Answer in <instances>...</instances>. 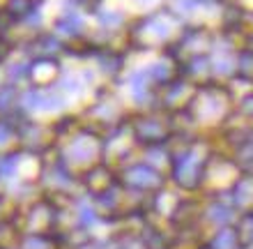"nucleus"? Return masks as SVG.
I'll use <instances>...</instances> for the list:
<instances>
[{"instance_id": "nucleus-1", "label": "nucleus", "mask_w": 253, "mask_h": 249, "mask_svg": "<svg viewBox=\"0 0 253 249\" xmlns=\"http://www.w3.org/2000/svg\"><path fill=\"white\" fill-rule=\"evenodd\" d=\"M58 152L74 171H83V168L92 166V164L104 159V146H101V134L90 125H81L67 141L58 146Z\"/></svg>"}, {"instance_id": "nucleus-2", "label": "nucleus", "mask_w": 253, "mask_h": 249, "mask_svg": "<svg viewBox=\"0 0 253 249\" xmlns=\"http://www.w3.org/2000/svg\"><path fill=\"white\" fill-rule=\"evenodd\" d=\"M67 97L58 86H48V88H26L21 93V100H19V106L23 113L33 115V113H67Z\"/></svg>"}, {"instance_id": "nucleus-3", "label": "nucleus", "mask_w": 253, "mask_h": 249, "mask_svg": "<svg viewBox=\"0 0 253 249\" xmlns=\"http://www.w3.org/2000/svg\"><path fill=\"white\" fill-rule=\"evenodd\" d=\"M129 129L138 150L166 143L168 139V125L154 111H129Z\"/></svg>"}, {"instance_id": "nucleus-4", "label": "nucleus", "mask_w": 253, "mask_h": 249, "mask_svg": "<svg viewBox=\"0 0 253 249\" xmlns=\"http://www.w3.org/2000/svg\"><path fill=\"white\" fill-rule=\"evenodd\" d=\"M118 180L125 192H152L161 185V173L143 159H131L118 168Z\"/></svg>"}, {"instance_id": "nucleus-5", "label": "nucleus", "mask_w": 253, "mask_h": 249, "mask_svg": "<svg viewBox=\"0 0 253 249\" xmlns=\"http://www.w3.org/2000/svg\"><path fill=\"white\" fill-rule=\"evenodd\" d=\"M97 76H101L106 83H118L126 74V51L118 47H97L92 60Z\"/></svg>"}, {"instance_id": "nucleus-6", "label": "nucleus", "mask_w": 253, "mask_h": 249, "mask_svg": "<svg viewBox=\"0 0 253 249\" xmlns=\"http://www.w3.org/2000/svg\"><path fill=\"white\" fill-rule=\"evenodd\" d=\"M79 182H81V189L87 196H94V194H99V192H104V189L113 187L115 182H118V168L101 159V162L92 164V166L83 168L79 173Z\"/></svg>"}, {"instance_id": "nucleus-7", "label": "nucleus", "mask_w": 253, "mask_h": 249, "mask_svg": "<svg viewBox=\"0 0 253 249\" xmlns=\"http://www.w3.org/2000/svg\"><path fill=\"white\" fill-rule=\"evenodd\" d=\"M62 65L58 58H33L30 60V76L28 81L35 88H48L55 86L58 79L62 76Z\"/></svg>"}, {"instance_id": "nucleus-8", "label": "nucleus", "mask_w": 253, "mask_h": 249, "mask_svg": "<svg viewBox=\"0 0 253 249\" xmlns=\"http://www.w3.org/2000/svg\"><path fill=\"white\" fill-rule=\"evenodd\" d=\"M122 86H125L126 95H129V100L136 104V106H143L147 101L152 100V95L157 88L152 86V81L147 79L145 69H131V72H126L122 76Z\"/></svg>"}, {"instance_id": "nucleus-9", "label": "nucleus", "mask_w": 253, "mask_h": 249, "mask_svg": "<svg viewBox=\"0 0 253 249\" xmlns=\"http://www.w3.org/2000/svg\"><path fill=\"white\" fill-rule=\"evenodd\" d=\"M53 33L65 42L79 40L85 35V16L79 12V7H65V12L53 21Z\"/></svg>"}, {"instance_id": "nucleus-10", "label": "nucleus", "mask_w": 253, "mask_h": 249, "mask_svg": "<svg viewBox=\"0 0 253 249\" xmlns=\"http://www.w3.org/2000/svg\"><path fill=\"white\" fill-rule=\"evenodd\" d=\"M200 168H203V162H198L191 152H187L173 162V178L184 187H191L200 178Z\"/></svg>"}, {"instance_id": "nucleus-11", "label": "nucleus", "mask_w": 253, "mask_h": 249, "mask_svg": "<svg viewBox=\"0 0 253 249\" xmlns=\"http://www.w3.org/2000/svg\"><path fill=\"white\" fill-rule=\"evenodd\" d=\"M19 100H21L19 86H12V83L0 86V118H9L16 111H21Z\"/></svg>"}, {"instance_id": "nucleus-12", "label": "nucleus", "mask_w": 253, "mask_h": 249, "mask_svg": "<svg viewBox=\"0 0 253 249\" xmlns=\"http://www.w3.org/2000/svg\"><path fill=\"white\" fill-rule=\"evenodd\" d=\"M94 19H97L101 30H106V33H118L126 23L125 14H122L120 9H104V7H99V9L94 12Z\"/></svg>"}, {"instance_id": "nucleus-13", "label": "nucleus", "mask_w": 253, "mask_h": 249, "mask_svg": "<svg viewBox=\"0 0 253 249\" xmlns=\"http://www.w3.org/2000/svg\"><path fill=\"white\" fill-rule=\"evenodd\" d=\"M42 5H44V0H7V2H5V12L12 14L16 23H21L28 14L40 12Z\"/></svg>"}, {"instance_id": "nucleus-14", "label": "nucleus", "mask_w": 253, "mask_h": 249, "mask_svg": "<svg viewBox=\"0 0 253 249\" xmlns=\"http://www.w3.org/2000/svg\"><path fill=\"white\" fill-rule=\"evenodd\" d=\"M30 76V60H14L7 65L5 69V83H12V86H21L23 81H28Z\"/></svg>"}, {"instance_id": "nucleus-15", "label": "nucleus", "mask_w": 253, "mask_h": 249, "mask_svg": "<svg viewBox=\"0 0 253 249\" xmlns=\"http://www.w3.org/2000/svg\"><path fill=\"white\" fill-rule=\"evenodd\" d=\"M12 141H16V120L0 118V150L7 148Z\"/></svg>"}, {"instance_id": "nucleus-16", "label": "nucleus", "mask_w": 253, "mask_h": 249, "mask_svg": "<svg viewBox=\"0 0 253 249\" xmlns=\"http://www.w3.org/2000/svg\"><path fill=\"white\" fill-rule=\"evenodd\" d=\"M2 249H7V247H2Z\"/></svg>"}, {"instance_id": "nucleus-17", "label": "nucleus", "mask_w": 253, "mask_h": 249, "mask_svg": "<svg viewBox=\"0 0 253 249\" xmlns=\"http://www.w3.org/2000/svg\"><path fill=\"white\" fill-rule=\"evenodd\" d=\"M251 19H253V16H251Z\"/></svg>"}]
</instances>
